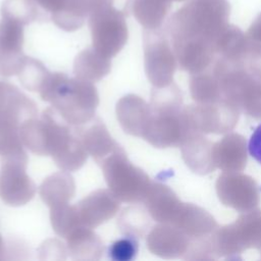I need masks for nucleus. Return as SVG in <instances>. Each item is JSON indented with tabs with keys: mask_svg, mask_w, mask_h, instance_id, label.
<instances>
[{
	"mask_svg": "<svg viewBox=\"0 0 261 261\" xmlns=\"http://www.w3.org/2000/svg\"><path fill=\"white\" fill-rule=\"evenodd\" d=\"M227 0H190L164 27L177 66L191 74L207 69L216 58L215 42L228 24Z\"/></svg>",
	"mask_w": 261,
	"mask_h": 261,
	"instance_id": "obj_1",
	"label": "nucleus"
},
{
	"mask_svg": "<svg viewBox=\"0 0 261 261\" xmlns=\"http://www.w3.org/2000/svg\"><path fill=\"white\" fill-rule=\"evenodd\" d=\"M39 94L71 126L92 120L99 105L98 92L92 82L68 77L62 72H50Z\"/></svg>",
	"mask_w": 261,
	"mask_h": 261,
	"instance_id": "obj_2",
	"label": "nucleus"
},
{
	"mask_svg": "<svg viewBox=\"0 0 261 261\" xmlns=\"http://www.w3.org/2000/svg\"><path fill=\"white\" fill-rule=\"evenodd\" d=\"M180 89L172 82L151 92V115L143 137L156 148L179 147L189 135Z\"/></svg>",
	"mask_w": 261,
	"mask_h": 261,
	"instance_id": "obj_3",
	"label": "nucleus"
},
{
	"mask_svg": "<svg viewBox=\"0 0 261 261\" xmlns=\"http://www.w3.org/2000/svg\"><path fill=\"white\" fill-rule=\"evenodd\" d=\"M134 0H103L89 15L93 47L106 57H113L128 38L126 17Z\"/></svg>",
	"mask_w": 261,
	"mask_h": 261,
	"instance_id": "obj_4",
	"label": "nucleus"
},
{
	"mask_svg": "<svg viewBox=\"0 0 261 261\" xmlns=\"http://www.w3.org/2000/svg\"><path fill=\"white\" fill-rule=\"evenodd\" d=\"M99 166L114 196L124 203H142L151 186L149 175L134 165L124 149L119 146L105 157Z\"/></svg>",
	"mask_w": 261,
	"mask_h": 261,
	"instance_id": "obj_5",
	"label": "nucleus"
},
{
	"mask_svg": "<svg viewBox=\"0 0 261 261\" xmlns=\"http://www.w3.org/2000/svg\"><path fill=\"white\" fill-rule=\"evenodd\" d=\"M41 117L46 129V150L56 165L66 171L80 169L88 158L83 143L75 135L73 126L66 123L52 108L44 110Z\"/></svg>",
	"mask_w": 261,
	"mask_h": 261,
	"instance_id": "obj_6",
	"label": "nucleus"
},
{
	"mask_svg": "<svg viewBox=\"0 0 261 261\" xmlns=\"http://www.w3.org/2000/svg\"><path fill=\"white\" fill-rule=\"evenodd\" d=\"M212 245L215 259H240L239 255L248 249H256L261 256V210L243 212L234 222L218 226Z\"/></svg>",
	"mask_w": 261,
	"mask_h": 261,
	"instance_id": "obj_7",
	"label": "nucleus"
},
{
	"mask_svg": "<svg viewBox=\"0 0 261 261\" xmlns=\"http://www.w3.org/2000/svg\"><path fill=\"white\" fill-rule=\"evenodd\" d=\"M145 72L154 88L173 82L177 60L164 28L145 30L143 33Z\"/></svg>",
	"mask_w": 261,
	"mask_h": 261,
	"instance_id": "obj_8",
	"label": "nucleus"
},
{
	"mask_svg": "<svg viewBox=\"0 0 261 261\" xmlns=\"http://www.w3.org/2000/svg\"><path fill=\"white\" fill-rule=\"evenodd\" d=\"M0 157L1 200L13 207L25 205L37 191L36 184L27 173L29 158L25 151Z\"/></svg>",
	"mask_w": 261,
	"mask_h": 261,
	"instance_id": "obj_9",
	"label": "nucleus"
},
{
	"mask_svg": "<svg viewBox=\"0 0 261 261\" xmlns=\"http://www.w3.org/2000/svg\"><path fill=\"white\" fill-rule=\"evenodd\" d=\"M184 113L190 133L219 135L230 132L237 125L241 111L224 99L185 106Z\"/></svg>",
	"mask_w": 261,
	"mask_h": 261,
	"instance_id": "obj_10",
	"label": "nucleus"
},
{
	"mask_svg": "<svg viewBox=\"0 0 261 261\" xmlns=\"http://www.w3.org/2000/svg\"><path fill=\"white\" fill-rule=\"evenodd\" d=\"M216 192L224 206L239 212L256 209L260 202L259 189L249 175L237 172H223L216 181Z\"/></svg>",
	"mask_w": 261,
	"mask_h": 261,
	"instance_id": "obj_11",
	"label": "nucleus"
},
{
	"mask_svg": "<svg viewBox=\"0 0 261 261\" xmlns=\"http://www.w3.org/2000/svg\"><path fill=\"white\" fill-rule=\"evenodd\" d=\"M146 244L151 253L164 259L190 260L194 248V241L180 228L169 223L155 225L148 233Z\"/></svg>",
	"mask_w": 261,
	"mask_h": 261,
	"instance_id": "obj_12",
	"label": "nucleus"
},
{
	"mask_svg": "<svg viewBox=\"0 0 261 261\" xmlns=\"http://www.w3.org/2000/svg\"><path fill=\"white\" fill-rule=\"evenodd\" d=\"M23 28L10 18L2 17L0 20V74L3 76L17 74L24 62Z\"/></svg>",
	"mask_w": 261,
	"mask_h": 261,
	"instance_id": "obj_13",
	"label": "nucleus"
},
{
	"mask_svg": "<svg viewBox=\"0 0 261 261\" xmlns=\"http://www.w3.org/2000/svg\"><path fill=\"white\" fill-rule=\"evenodd\" d=\"M120 201L110 190L99 189L82 199L77 212L82 225L95 228L111 219L119 210Z\"/></svg>",
	"mask_w": 261,
	"mask_h": 261,
	"instance_id": "obj_14",
	"label": "nucleus"
},
{
	"mask_svg": "<svg viewBox=\"0 0 261 261\" xmlns=\"http://www.w3.org/2000/svg\"><path fill=\"white\" fill-rule=\"evenodd\" d=\"M149 215L158 223H172L184 203L166 185L152 181L143 201Z\"/></svg>",
	"mask_w": 261,
	"mask_h": 261,
	"instance_id": "obj_15",
	"label": "nucleus"
},
{
	"mask_svg": "<svg viewBox=\"0 0 261 261\" xmlns=\"http://www.w3.org/2000/svg\"><path fill=\"white\" fill-rule=\"evenodd\" d=\"M73 130L98 165L120 146L110 136L103 121L96 116L87 123L73 126Z\"/></svg>",
	"mask_w": 261,
	"mask_h": 261,
	"instance_id": "obj_16",
	"label": "nucleus"
},
{
	"mask_svg": "<svg viewBox=\"0 0 261 261\" xmlns=\"http://www.w3.org/2000/svg\"><path fill=\"white\" fill-rule=\"evenodd\" d=\"M116 115L124 133L143 138L151 115L150 104L138 95L127 94L117 102Z\"/></svg>",
	"mask_w": 261,
	"mask_h": 261,
	"instance_id": "obj_17",
	"label": "nucleus"
},
{
	"mask_svg": "<svg viewBox=\"0 0 261 261\" xmlns=\"http://www.w3.org/2000/svg\"><path fill=\"white\" fill-rule=\"evenodd\" d=\"M212 157L215 168L223 172L242 171L247 164V146L243 136L230 133L213 143Z\"/></svg>",
	"mask_w": 261,
	"mask_h": 261,
	"instance_id": "obj_18",
	"label": "nucleus"
},
{
	"mask_svg": "<svg viewBox=\"0 0 261 261\" xmlns=\"http://www.w3.org/2000/svg\"><path fill=\"white\" fill-rule=\"evenodd\" d=\"M37 114V105L33 100L14 85L0 82V119L21 124Z\"/></svg>",
	"mask_w": 261,
	"mask_h": 261,
	"instance_id": "obj_19",
	"label": "nucleus"
},
{
	"mask_svg": "<svg viewBox=\"0 0 261 261\" xmlns=\"http://www.w3.org/2000/svg\"><path fill=\"white\" fill-rule=\"evenodd\" d=\"M182 158L191 170L207 174L215 169L212 157L213 143L201 133H190L179 146Z\"/></svg>",
	"mask_w": 261,
	"mask_h": 261,
	"instance_id": "obj_20",
	"label": "nucleus"
},
{
	"mask_svg": "<svg viewBox=\"0 0 261 261\" xmlns=\"http://www.w3.org/2000/svg\"><path fill=\"white\" fill-rule=\"evenodd\" d=\"M65 239L67 252L73 260L95 261L99 260L103 254L102 240L90 227L77 226Z\"/></svg>",
	"mask_w": 261,
	"mask_h": 261,
	"instance_id": "obj_21",
	"label": "nucleus"
},
{
	"mask_svg": "<svg viewBox=\"0 0 261 261\" xmlns=\"http://www.w3.org/2000/svg\"><path fill=\"white\" fill-rule=\"evenodd\" d=\"M75 193V184L71 174L66 171L55 172L44 179L39 188L43 202L50 208L68 204Z\"/></svg>",
	"mask_w": 261,
	"mask_h": 261,
	"instance_id": "obj_22",
	"label": "nucleus"
},
{
	"mask_svg": "<svg viewBox=\"0 0 261 261\" xmlns=\"http://www.w3.org/2000/svg\"><path fill=\"white\" fill-rule=\"evenodd\" d=\"M103 0H64L62 7L51 13L52 21L61 30L73 32L83 27L86 18Z\"/></svg>",
	"mask_w": 261,
	"mask_h": 261,
	"instance_id": "obj_23",
	"label": "nucleus"
},
{
	"mask_svg": "<svg viewBox=\"0 0 261 261\" xmlns=\"http://www.w3.org/2000/svg\"><path fill=\"white\" fill-rule=\"evenodd\" d=\"M111 58L104 56L94 47L81 51L73 62L75 77L89 82H98L111 69Z\"/></svg>",
	"mask_w": 261,
	"mask_h": 261,
	"instance_id": "obj_24",
	"label": "nucleus"
},
{
	"mask_svg": "<svg viewBox=\"0 0 261 261\" xmlns=\"http://www.w3.org/2000/svg\"><path fill=\"white\" fill-rule=\"evenodd\" d=\"M172 0H134L132 12L145 30L162 28Z\"/></svg>",
	"mask_w": 261,
	"mask_h": 261,
	"instance_id": "obj_25",
	"label": "nucleus"
},
{
	"mask_svg": "<svg viewBox=\"0 0 261 261\" xmlns=\"http://www.w3.org/2000/svg\"><path fill=\"white\" fill-rule=\"evenodd\" d=\"M190 91L196 103H212L224 100L218 79L210 67L202 72L191 74Z\"/></svg>",
	"mask_w": 261,
	"mask_h": 261,
	"instance_id": "obj_26",
	"label": "nucleus"
},
{
	"mask_svg": "<svg viewBox=\"0 0 261 261\" xmlns=\"http://www.w3.org/2000/svg\"><path fill=\"white\" fill-rule=\"evenodd\" d=\"M117 226L125 237L140 239L150 227V217L146 207L135 204L125 207L118 216Z\"/></svg>",
	"mask_w": 261,
	"mask_h": 261,
	"instance_id": "obj_27",
	"label": "nucleus"
},
{
	"mask_svg": "<svg viewBox=\"0 0 261 261\" xmlns=\"http://www.w3.org/2000/svg\"><path fill=\"white\" fill-rule=\"evenodd\" d=\"M40 7L34 0H4L1 5V16L30 24L41 17Z\"/></svg>",
	"mask_w": 261,
	"mask_h": 261,
	"instance_id": "obj_28",
	"label": "nucleus"
},
{
	"mask_svg": "<svg viewBox=\"0 0 261 261\" xmlns=\"http://www.w3.org/2000/svg\"><path fill=\"white\" fill-rule=\"evenodd\" d=\"M50 219L55 233L64 239L82 225L76 205L64 204L50 208Z\"/></svg>",
	"mask_w": 261,
	"mask_h": 261,
	"instance_id": "obj_29",
	"label": "nucleus"
},
{
	"mask_svg": "<svg viewBox=\"0 0 261 261\" xmlns=\"http://www.w3.org/2000/svg\"><path fill=\"white\" fill-rule=\"evenodd\" d=\"M49 73L50 71L41 61L27 56L17 76L25 89L32 92H40Z\"/></svg>",
	"mask_w": 261,
	"mask_h": 261,
	"instance_id": "obj_30",
	"label": "nucleus"
},
{
	"mask_svg": "<svg viewBox=\"0 0 261 261\" xmlns=\"http://www.w3.org/2000/svg\"><path fill=\"white\" fill-rule=\"evenodd\" d=\"M19 126L20 124L16 122L0 119V156L23 151Z\"/></svg>",
	"mask_w": 261,
	"mask_h": 261,
	"instance_id": "obj_31",
	"label": "nucleus"
},
{
	"mask_svg": "<svg viewBox=\"0 0 261 261\" xmlns=\"http://www.w3.org/2000/svg\"><path fill=\"white\" fill-rule=\"evenodd\" d=\"M138 251V239L124 236L111 244L108 249V257L113 261H130L137 257Z\"/></svg>",
	"mask_w": 261,
	"mask_h": 261,
	"instance_id": "obj_32",
	"label": "nucleus"
},
{
	"mask_svg": "<svg viewBox=\"0 0 261 261\" xmlns=\"http://www.w3.org/2000/svg\"><path fill=\"white\" fill-rule=\"evenodd\" d=\"M243 61L246 69L256 80L261 82V44L250 40Z\"/></svg>",
	"mask_w": 261,
	"mask_h": 261,
	"instance_id": "obj_33",
	"label": "nucleus"
},
{
	"mask_svg": "<svg viewBox=\"0 0 261 261\" xmlns=\"http://www.w3.org/2000/svg\"><path fill=\"white\" fill-rule=\"evenodd\" d=\"M38 252L39 259L41 260H64L66 253H68L64 245L56 239H50L44 242Z\"/></svg>",
	"mask_w": 261,
	"mask_h": 261,
	"instance_id": "obj_34",
	"label": "nucleus"
},
{
	"mask_svg": "<svg viewBox=\"0 0 261 261\" xmlns=\"http://www.w3.org/2000/svg\"><path fill=\"white\" fill-rule=\"evenodd\" d=\"M249 154L261 164V123L254 129L248 143Z\"/></svg>",
	"mask_w": 261,
	"mask_h": 261,
	"instance_id": "obj_35",
	"label": "nucleus"
},
{
	"mask_svg": "<svg viewBox=\"0 0 261 261\" xmlns=\"http://www.w3.org/2000/svg\"><path fill=\"white\" fill-rule=\"evenodd\" d=\"M34 1L40 8L50 13H54L58 11L64 3V0H34Z\"/></svg>",
	"mask_w": 261,
	"mask_h": 261,
	"instance_id": "obj_36",
	"label": "nucleus"
},
{
	"mask_svg": "<svg viewBox=\"0 0 261 261\" xmlns=\"http://www.w3.org/2000/svg\"><path fill=\"white\" fill-rule=\"evenodd\" d=\"M172 1H177V2H180V1H185V0H172Z\"/></svg>",
	"mask_w": 261,
	"mask_h": 261,
	"instance_id": "obj_37",
	"label": "nucleus"
}]
</instances>
